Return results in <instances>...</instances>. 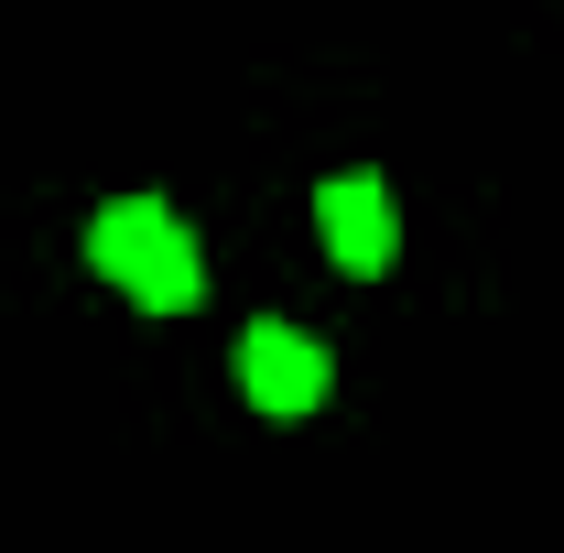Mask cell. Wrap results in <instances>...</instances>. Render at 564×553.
Wrapping results in <instances>:
<instances>
[{
  "instance_id": "cell-4",
  "label": "cell",
  "mask_w": 564,
  "mask_h": 553,
  "mask_svg": "<svg viewBox=\"0 0 564 553\" xmlns=\"http://www.w3.org/2000/svg\"><path fill=\"white\" fill-rule=\"evenodd\" d=\"M196 293H207V250L174 228V239H163V250H152V261L131 272V304H141V315H185Z\"/></svg>"
},
{
  "instance_id": "cell-2",
  "label": "cell",
  "mask_w": 564,
  "mask_h": 553,
  "mask_svg": "<svg viewBox=\"0 0 564 553\" xmlns=\"http://www.w3.org/2000/svg\"><path fill=\"white\" fill-rule=\"evenodd\" d=\"M315 228H326L337 272H391V250H402V217H391V185L380 174H337L315 196Z\"/></svg>"
},
{
  "instance_id": "cell-1",
  "label": "cell",
  "mask_w": 564,
  "mask_h": 553,
  "mask_svg": "<svg viewBox=\"0 0 564 553\" xmlns=\"http://www.w3.org/2000/svg\"><path fill=\"white\" fill-rule=\"evenodd\" d=\"M326 380H337V369H326V347L293 337L282 315H261V326L239 337V391H250L272 423H304L315 402H326Z\"/></svg>"
},
{
  "instance_id": "cell-3",
  "label": "cell",
  "mask_w": 564,
  "mask_h": 553,
  "mask_svg": "<svg viewBox=\"0 0 564 553\" xmlns=\"http://www.w3.org/2000/svg\"><path fill=\"white\" fill-rule=\"evenodd\" d=\"M163 239H174V207H163V196H120V207L87 217V261H98L109 282H131L141 261L163 250Z\"/></svg>"
}]
</instances>
